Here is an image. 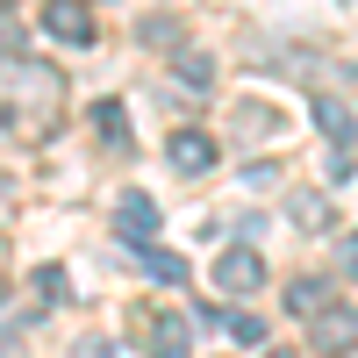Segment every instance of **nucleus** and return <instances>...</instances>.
<instances>
[{"instance_id":"f8f14e48","label":"nucleus","mask_w":358,"mask_h":358,"mask_svg":"<svg viewBox=\"0 0 358 358\" xmlns=\"http://www.w3.org/2000/svg\"><path fill=\"white\" fill-rule=\"evenodd\" d=\"M287 215L301 229H330V201H322V194H287Z\"/></svg>"},{"instance_id":"7ed1b4c3","label":"nucleus","mask_w":358,"mask_h":358,"mask_svg":"<svg viewBox=\"0 0 358 358\" xmlns=\"http://www.w3.org/2000/svg\"><path fill=\"white\" fill-rule=\"evenodd\" d=\"M115 236H122V244H136V251L158 244V201L143 194V187H129L122 201H115Z\"/></svg>"},{"instance_id":"a211bd4d","label":"nucleus","mask_w":358,"mask_h":358,"mask_svg":"<svg viewBox=\"0 0 358 358\" xmlns=\"http://www.w3.org/2000/svg\"><path fill=\"white\" fill-rule=\"evenodd\" d=\"M265 358H294V351H265Z\"/></svg>"},{"instance_id":"ddd939ff","label":"nucleus","mask_w":358,"mask_h":358,"mask_svg":"<svg viewBox=\"0 0 358 358\" xmlns=\"http://www.w3.org/2000/svg\"><path fill=\"white\" fill-rule=\"evenodd\" d=\"M172 65H179V79H187V86H208V79H215V57H208V50H179Z\"/></svg>"},{"instance_id":"f3484780","label":"nucleus","mask_w":358,"mask_h":358,"mask_svg":"<svg viewBox=\"0 0 358 358\" xmlns=\"http://www.w3.org/2000/svg\"><path fill=\"white\" fill-rule=\"evenodd\" d=\"M0 358H22V344H15V337H0Z\"/></svg>"},{"instance_id":"2eb2a0df","label":"nucleus","mask_w":358,"mask_h":358,"mask_svg":"<svg viewBox=\"0 0 358 358\" xmlns=\"http://www.w3.org/2000/svg\"><path fill=\"white\" fill-rule=\"evenodd\" d=\"M36 294H50V301H65V265H36Z\"/></svg>"},{"instance_id":"6e6552de","label":"nucleus","mask_w":358,"mask_h":358,"mask_svg":"<svg viewBox=\"0 0 358 358\" xmlns=\"http://www.w3.org/2000/svg\"><path fill=\"white\" fill-rule=\"evenodd\" d=\"M351 344H358V308H344V301L322 308L315 315V351H351Z\"/></svg>"},{"instance_id":"f257e3e1","label":"nucleus","mask_w":358,"mask_h":358,"mask_svg":"<svg viewBox=\"0 0 358 358\" xmlns=\"http://www.w3.org/2000/svg\"><path fill=\"white\" fill-rule=\"evenodd\" d=\"M57 101H65V72L43 65V57H15L8 79H0V122H8V136L36 143L57 129Z\"/></svg>"},{"instance_id":"1a4fd4ad","label":"nucleus","mask_w":358,"mask_h":358,"mask_svg":"<svg viewBox=\"0 0 358 358\" xmlns=\"http://www.w3.org/2000/svg\"><path fill=\"white\" fill-rule=\"evenodd\" d=\"M201 322H208V330H222L229 344H265V322L244 315V308H201Z\"/></svg>"},{"instance_id":"20e7f679","label":"nucleus","mask_w":358,"mask_h":358,"mask_svg":"<svg viewBox=\"0 0 358 358\" xmlns=\"http://www.w3.org/2000/svg\"><path fill=\"white\" fill-rule=\"evenodd\" d=\"M43 36L86 50L94 43V8H86V0H43Z\"/></svg>"},{"instance_id":"f03ea898","label":"nucleus","mask_w":358,"mask_h":358,"mask_svg":"<svg viewBox=\"0 0 358 358\" xmlns=\"http://www.w3.org/2000/svg\"><path fill=\"white\" fill-rule=\"evenodd\" d=\"M315 122H322V136H330V179H344L351 151H358V115L344 101H315Z\"/></svg>"},{"instance_id":"0eeeda50","label":"nucleus","mask_w":358,"mask_h":358,"mask_svg":"<svg viewBox=\"0 0 358 358\" xmlns=\"http://www.w3.org/2000/svg\"><path fill=\"white\" fill-rule=\"evenodd\" d=\"M143 351L151 358H187V315H143Z\"/></svg>"},{"instance_id":"423d86ee","label":"nucleus","mask_w":358,"mask_h":358,"mask_svg":"<svg viewBox=\"0 0 358 358\" xmlns=\"http://www.w3.org/2000/svg\"><path fill=\"white\" fill-rule=\"evenodd\" d=\"M165 158L194 179V172H208V165H215V136H201V129H172V136H165Z\"/></svg>"},{"instance_id":"dca6fc26","label":"nucleus","mask_w":358,"mask_h":358,"mask_svg":"<svg viewBox=\"0 0 358 358\" xmlns=\"http://www.w3.org/2000/svg\"><path fill=\"white\" fill-rule=\"evenodd\" d=\"M337 273H344V280H358V236H344V251H337Z\"/></svg>"},{"instance_id":"9b49d317","label":"nucleus","mask_w":358,"mask_h":358,"mask_svg":"<svg viewBox=\"0 0 358 358\" xmlns=\"http://www.w3.org/2000/svg\"><path fill=\"white\" fill-rule=\"evenodd\" d=\"M94 122H101V136L115 143V151H129V115H122V101H94Z\"/></svg>"},{"instance_id":"4468645a","label":"nucleus","mask_w":358,"mask_h":358,"mask_svg":"<svg viewBox=\"0 0 358 358\" xmlns=\"http://www.w3.org/2000/svg\"><path fill=\"white\" fill-rule=\"evenodd\" d=\"M143 265H151L158 280H172V287L187 280V258H179V251H158V244H151V251H143Z\"/></svg>"},{"instance_id":"39448f33","label":"nucleus","mask_w":358,"mask_h":358,"mask_svg":"<svg viewBox=\"0 0 358 358\" xmlns=\"http://www.w3.org/2000/svg\"><path fill=\"white\" fill-rule=\"evenodd\" d=\"M215 287H222V294H258V287H265V258H258L251 244H229V251L215 258Z\"/></svg>"},{"instance_id":"9d476101","label":"nucleus","mask_w":358,"mask_h":358,"mask_svg":"<svg viewBox=\"0 0 358 358\" xmlns=\"http://www.w3.org/2000/svg\"><path fill=\"white\" fill-rule=\"evenodd\" d=\"M322 308H337V287H330V280H294V287H287V315H308V322H315Z\"/></svg>"}]
</instances>
